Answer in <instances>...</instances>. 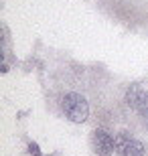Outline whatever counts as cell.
I'll return each instance as SVG.
<instances>
[{
    "mask_svg": "<svg viewBox=\"0 0 148 156\" xmlns=\"http://www.w3.org/2000/svg\"><path fill=\"white\" fill-rule=\"evenodd\" d=\"M124 99H126V105L132 108L140 116L144 126H148V79L132 83L126 91Z\"/></svg>",
    "mask_w": 148,
    "mask_h": 156,
    "instance_id": "cell-1",
    "label": "cell"
},
{
    "mask_svg": "<svg viewBox=\"0 0 148 156\" xmlns=\"http://www.w3.org/2000/svg\"><path fill=\"white\" fill-rule=\"evenodd\" d=\"M61 110L63 114L69 118L71 122L75 124H83L89 116V104H87V99L81 95V93H65L61 99Z\"/></svg>",
    "mask_w": 148,
    "mask_h": 156,
    "instance_id": "cell-2",
    "label": "cell"
},
{
    "mask_svg": "<svg viewBox=\"0 0 148 156\" xmlns=\"http://www.w3.org/2000/svg\"><path fill=\"white\" fill-rule=\"evenodd\" d=\"M116 150L120 156H144V144L130 134L120 132L116 136Z\"/></svg>",
    "mask_w": 148,
    "mask_h": 156,
    "instance_id": "cell-3",
    "label": "cell"
},
{
    "mask_svg": "<svg viewBox=\"0 0 148 156\" xmlns=\"http://www.w3.org/2000/svg\"><path fill=\"white\" fill-rule=\"evenodd\" d=\"M93 146H96V154L97 156H112L116 146V138H112L106 130H96L93 132Z\"/></svg>",
    "mask_w": 148,
    "mask_h": 156,
    "instance_id": "cell-4",
    "label": "cell"
},
{
    "mask_svg": "<svg viewBox=\"0 0 148 156\" xmlns=\"http://www.w3.org/2000/svg\"><path fill=\"white\" fill-rule=\"evenodd\" d=\"M29 154L31 156H41V150H39V144L37 142H31L29 144Z\"/></svg>",
    "mask_w": 148,
    "mask_h": 156,
    "instance_id": "cell-5",
    "label": "cell"
}]
</instances>
